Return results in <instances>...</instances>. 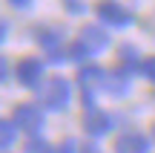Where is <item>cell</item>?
Here are the masks:
<instances>
[{
  "label": "cell",
  "instance_id": "cell-9",
  "mask_svg": "<svg viewBox=\"0 0 155 153\" xmlns=\"http://www.w3.org/2000/svg\"><path fill=\"white\" fill-rule=\"evenodd\" d=\"M118 61H121V72H127V75L138 72V69L144 67V64L138 61V49H135V46H129V43L121 46V55H118Z\"/></svg>",
  "mask_w": 155,
  "mask_h": 153
},
{
  "label": "cell",
  "instance_id": "cell-16",
  "mask_svg": "<svg viewBox=\"0 0 155 153\" xmlns=\"http://www.w3.org/2000/svg\"><path fill=\"white\" fill-rule=\"evenodd\" d=\"M63 3H66L69 12H75V15H81V12H83V3H81V0H63Z\"/></svg>",
  "mask_w": 155,
  "mask_h": 153
},
{
  "label": "cell",
  "instance_id": "cell-19",
  "mask_svg": "<svg viewBox=\"0 0 155 153\" xmlns=\"http://www.w3.org/2000/svg\"><path fill=\"white\" fill-rule=\"evenodd\" d=\"M152 139H155V124H152Z\"/></svg>",
  "mask_w": 155,
  "mask_h": 153
},
{
  "label": "cell",
  "instance_id": "cell-3",
  "mask_svg": "<svg viewBox=\"0 0 155 153\" xmlns=\"http://www.w3.org/2000/svg\"><path fill=\"white\" fill-rule=\"evenodd\" d=\"M15 124L35 136V133H40V127H43V113H40L35 104H17L15 107Z\"/></svg>",
  "mask_w": 155,
  "mask_h": 153
},
{
  "label": "cell",
  "instance_id": "cell-8",
  "mask_svg": "<svg viewBox=\"0 0 155 153\" xmlns=\"http://www.w3.org/2000/svg\"><path fill=\"white\" fill-rule=\"evenodd\" d=\"M83 130L89 136H104V133L112 130V119L101 110H86V119H83Z\"/></svg>",
  "mask_w": 155,
  "mask_h": 153
},
{
  "label": "cell",
  "instance_id": "cell-12",
  "mask_svg": "<svg viewBox=\"0 0 155 153\" xmlns=\"http://www.w3.org/2000/svg\"><path fill=\"white\" fill-rule=\"evenodd\" d=\"M15 121H0V133H3V148H12L15 142Z\"/></svg>",
  "mask_w": 155,
  "mask_h": 153
},
{
  "label": "cell",
  "instance_id": "cell-2",
  "mask_svg": "<svg viewBox=\"0 0 155 153\" xmlns=\"http://www.w3.org/2000/svg\"><path fill=\"white\" fill-rule=\"evenodd\" d=\"M40 101L46 110H66L69 104V81L66 78H49L40 90Z\"/></svg>",
  "mask_w": 155,
  "mask_h": 153
},
{
  "label": "cell",
  "instance_id": "cell-11",
  "mask_svg": "<svg viewBox=\"0 0 155 153\" xmlns=\"http://www.w3.org/2000/svg\"><path fill=\"white\" fill-rule=\"evenodd\" d=\"M38 43L55 52V49H58V43H61V35L52 32V29H38Z\"/></svg>",
  "mask_w": 155,
  "mask_h": 153
},
{
  "label": "cell",
  "instance_id": "cell-4",
  "mask_svg": "<svg viewBox=\"0 0 155 153\" xmlns=\"http://www.w3.org/2000/svg\"><path fill=\"white\" fill-rule=\"evenodd\" d=\"M78 43L86 49V55H98V52H104L109 46V35L101 26H83L81 35H78Z\"/></svg>",
  "mask_w": 155,
  "mask_h": 153
},
{
  "label": "cell",
  "instance_id": "cell-15",
  "mask_svg": "<svg viewBox=\"0 0 155 153\" xmlns=\"http://www.w3.org/2000/svg\"><path fill=\"white\" fill-rule=\"evenodd\" d=\"M55 153H78V144H75V142H63Z\"/></svg>",
  "mask_w": 155,
  "mask_h": 153
},
{
  "label": "cell",
  "instance_id": "cell-1",
  "mask_svg": "<svg viewBox=\"0 0 155 153\" xmlns=\"http://www.w3.org/2000/svg\"><path fill=\"white\" fill-rule=\"evenodd\" d=\"M78 84H81V96H83V107L86 110H95V90L106 87V72L95 64L83 67L78 72Z\"/></svg>",
  "mask_w": 155,
  "mask_h": 153
},
{
  "label": "cell",
  "instance_id": "cell-7",
  "mask_svg": "<svg viewBox=\"0 0 155 153\" xmlns=\"http://www.w3.org/2000/svg\"><path fill=\"white\" fill-rule=\"evenodd\" d=\"M115 153H150V139L129 130L115 139Z\"/></svg>",
  "mask_w": 155,
  "mask_h": 153
},
{
  "label": "cell",
  "instance_id": "cell-17",
  "mask_svg": "<svg viewBox=\"0 0 155 153\" xmlns=\"http://www.w3.org/2000/svg\"><path fill=\"white\" fill-rule=\"evenodd\" d=\"M12 6H15V9H29V6H32V0H9Z\"/></svg>",
  "mask_w": 155,
  "mask_h": 153
},
{
  "label": "cell",
  "instance_id": "cell-18",
  "mask_svg": "<svg viewBox=\"0 0 155 153\" xmlns=\"http://www.w3.org/2000/svg\"><path fill=\"white\" fill-rule=\"evenodd\" d=\"M83 153H101V150L95 148V144H86V148H83Z\"/></svg>",
  "mask_w": 155,
  "mask_h": 153
},
{
  "label": "cell",
  "instance_id": "cell-6",
  "mask_svg": "<svg viewBox=\"0 0 155 153\" xmlns=\"http://www.w3.org/2000/svg\"><path fill=\"white\" fill-rule=\"evenodd\" d=\"M15 72H17V81H20L23 87L35 90V87L40 84V78H43V64H40L38 58H23V61H17Z\"/></svg>",
  "mask_w": 155,
  "mask_h": 153
},
{
  "label": "cell",
  "instance_id": "cell-10",
  "mask_svg": "<svg viewBox=\"0 0 155 153\" xmlns=\"http://www.w3.org/2000/svg\"><path fill=\"white\" fill-rule=\"evenodd\" d=\"M127 87H129L127 72H121V69H118L115 75H109V78H106V87H104V90H109L112 96H124V92H127Z\"/></svg>",
  "mask_w": 155,
  "mask_h": 153
},
{
  "label": "cell",
  "instance_id": "cell-13",
  "mask_svg": "<svg viewBox=\"0 0 155 153\" xmlns=\"http://www.w3.org/2000/svg\"><path fill=\"white\" fill-rule=\"evenodd\" d=\"M26 153H52V148L46 142H40V139H32V142L26 144Z\"/></svg>",
  "mask_w": 155,
  "mask_h": 153
},
{
  "label": "cell",
  "instance_id": "cell-5",
  "mask_svg": "<svg viewBox=\"0 0 155 153\" xmlns=\"http://www.w3.org/2000/svg\"><path fill=\"white\" fill-rule=\"evenodd\" d=\"M98 17L106 23V26H129L132 23V12H127L124 6L112 3V0H104V3H98Z\"/></svg>",
  "mask_w": 155,
  "mask_h": 153
},
{
  "label": "cell",
  "instance_id": "cell-14",
  "mask_svg": "<svg viewBox=\"0 0 155 153\" xmlns=\"http://www.w3.org/2000/svg\"><path fill=\"white\" fill-rule=\"evenodd\" d=\"M141 72H144L147 78H150L152 84H155V55H152V58H147V61H144V67H141Z\"/></svg>",
  "mask_w": 155,
  "mask_h": 153
}]
</instances>
